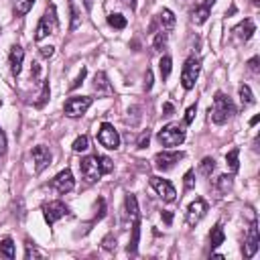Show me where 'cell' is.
<instances>
[{"mask_svg": "<svg viewBox=\"0 0 260 260\" xmlns=\"http://www.w3.org/2000/svg\"><path fill=\"white\" fill-rule=\"evenodd\" d=\"M98 156V162H100V171H102V175H108V173H112V169H114V162L108 158V156H104V154H95Z\"/></svg>", "mask_w": 260, "mask_h": 260, "instance_id": "obj_34", "label": "cell"}, {"mask_svg": "<svg viewBox=\"0 0 260 260\" xmlns=\"http://www.w3.org/2000/svg\"><path fill=\"white\" fill-rule=\"evenodd\" d=\"M195 187V179H193V171H187L185 173V189H193Z\"/></svg>", "mask_w": 260, "mask_h": 260, "instance_id": "obj_40", "label": "cell"}, {"mask_svg": "<svg viewBox=\"0 0 260 260\" xmlns=\"http://www.w3.org/2000/svg\"><path fill=\"white\" fill-rule=\"evenodd\" d=\"M124 205H126V215H128L130 219H136V217H138V201H136V197H134L132 193L126 195Z\"/></svg>", "mask_w": 260, "mask_h": 260, "instance_id": "obj_23", "label": "cell"}, {"mask_svg": "<svg viewBox=\"0 0 260 260\" xmlns=\"http://www.w3.org/2000/svg\"><path fill=\"white\" fill-rule=\"evenodd\" d=\"M57 28V12H55V4H49L45 14L41 16L37 30H35V41L41 43L43 39H47L49 35H53V30Z\"/></svg>", "mask_w": 260, "mask_h": 260, "instance_id": "obj_2", "label": "cell"}, {"mask_svg": "<svg viewBox=\"0 0 260 260\" xmlns=\"http://www.w3.org/2000/svg\"><path fill=\"white\" fill-rule=\"evenodd\" d=\"M102 246L106 248V250H114L116 248V238L110 234V236H106L104 240H102Z\"/></svg>", "mask_w": 260, "mask_h": 260, "instance_id": "obj_38", "label": "cell"}, {"mask_svg": "<svg viewBox=\"0 0 260 260\" xmlns=\"http://www.w3.org/2000/svg\"><path fill=\"white\" fill-rule=\"evenodd\" d=\"M258 120H260V116H254V118L250 120V126H254V124H258Z\"/></svg>", "mask_w": 260, "mask_h": 260, "instance_id": "obj_49", "label": "cell"}, {"mask_svg": "<svg viewBox=\"0 0 260 260\" xmlns=\"http://www.w3.org/2000/svg\"><path fill=\"white\" fill-rule=\"evenodd\" d=\"M148 142H150V130L146 128V130H142V134L138 136L136 146H138V148H146V146H148Z\"/></svg>", "mask_w": 260, "mask_h": 260, "instance_id": "obj_35", "label": "cell"}, {"mask_svg": "<svg viewBox=\"0 0 260 260\" xmlns=\"http://www.w3.org/2000/svg\"><path fill=\"white\" fill-rule=\"evenodd\" d=\"M71 148H73L75 152H83V150H87V148H89V138H87L85 134H81V136H77Z\"/></svg>", "mask_w": 260, "mask_h": 260, "instance_id": "obj_33", "label": "cell"}, {"mask_svg": "<svg viewBox=\"0 0 260 260\" xmlns=\"http://www.w3.org/2000/svg\"><path fill=\"white\" fill-rule=\"evenodd\" d=\"M150 187H152V189L158 193V197H160L162 201H167V203H171V201L177 199V191H175V187H173L167 179L150 177Z\"/></svg>", "mask_w": 260, "mask_h": 260, "instance_id": "obj_10", "label": "cell"}, {"mask_svg": "<svg viewBox=\"0 0 260 260\" xmlns=\"http://www.w3.org/2000/svg\"><path fill=\"white\" fill-rule=\"evenodd\" d=\"M41 57H45V59H49V57H53V53H55V49L53 47H41Z\"/></svg>", "mask_w": 260, "mask_h": 260, "instance_id": "obj_42", "label": "cell"}, {"mask_svg": "<svg viewBox=\"0 0 260 260\" xmlns=\"http://www.w3.org/2000/svg\"><path fill=\"white\" fill-rule=\"evenodd\" d=\"M223 240H225L223 228H221V223H215V225L211 228V232H209V246H211V250L217 248V246H221Z\"/></svg>", "mask_w": 260, "mask_h": 260, "instance_id": "obj_22", "label": "cell"}, {"mask_svg": "<svg viewBox=\"0 0 260 260\" xmlns=\"http://www.w3.org/2000/svg\"><path fill=\"white\" fill-rule=\"evenodd\" d=\"M213 169H215V160H213V156H205V158L201 160V165H199V173H201L203 177H209V175L213 173Z\"/></svg>", "mask_w": 260, "mask_h": 260, "instance_id": "obj_29", "label": "cell"}, {"mask_svg": "<svg viewBox=\"0 0 260 260\" xmlns=\"http://www.w3.org/2000/svg\"><path fill=\"white\" fill-rule=\"evenodd\" d=\"M108 24L114 26V28H118V30H122V28H126L128 20H126V16H122V14H110V16H108Z\"/></svg>", "mask_w": 260, "mask_h": 260, "instance_id": "obj_30", "label": "cell"}, {"mask_svg": "<svg viewBox=\"0 0 260 260\" xmlns=\"http://www.w3.org/2000/svg\"><path fill=\"white\" fill-rule=\"evenodd\" d=\"M85 75H87V69H85V67H83V69H81V71H79V75H77V77H75V79H73V83H71V85H69V89H77V87H79V85H81V83H83V79H85Z\"/></svg>", "mask_w": 260, "mask_h": 260, "instance_id": "obj_37", "label": "cell"}, {"mask_svg": "<svg viewBox=\"0 0 260 260\" xmlns=\"http://www.w3.org/2000/svg\"><path fill=\"white\" fill-rule=\"evenodd\" d=\"M254 30H256L254 20H252V18H246V20H242L238 26H234V28H232V37L236 39V43H246V41H250V39H252Z\"/></svg>", "mask_w": 260, "mask_h": 260, "instance_id": "obj_14", "label": "cell"}, {"mask_svg": "<svg viewBox=\"0 0 260 260\" xmlns=\"http://www.w3.org/2000/svg\"><path fill=\"white\" fill-rule=\"evenodd\" d=\"M41 256H43V254H41V252H39V250H37V248H35V246L30 244V242H26V250H24V258H26V260H30V258H41Z\"/></svg>", "mask_w": 260, "mask_h": 260, "instance_id": "obj_36", "label": "cell"}, {"mask_svg": "<svg viewBox=\"0 0 260 260\" xmlns=\"http://www.w3.org/2000/svg\"><path fill=\"white\" fill-rule=\"evenodd\" d=\"M32 160H35V173H43L49 165H51V150L47 148V146H43V144H39V146H35L32 148Z\"/></svg>", "mask_w": 260, "mask_h": 260, "instance_id": "obj_13", "label": "cell"}, {"mask_svg": "<svg viewBox=\"0 0 260 260\" xmlns=\"http://www.w3.org/2000/svg\"><path fill=\"white\" fill-rule=\"evenodd\" d=\"M240 102H242L244 108L254 104V95H252V89H250L248 85H242V87H240Z\"/></svg>", "mask_w": 260, "mask_h": 260, "instance_id": "obj_31", "label": "cell"}, {"mask_svg": "<svg viewBox=\"0 0 260 260\" xmlns=\"http://www.w3.org/2000/svg\"><path fill=\"white\" fill-rule=\"evenodd\" d=\"M138 240H140V219H132V238L128 242V254H136V248H138Z\"/></svg>", "mask_w": 260, "mask_h": 260, "instance_id": "obj_21", "label": "cell"}, {"mask_svg": "<svg viewBox=\"0 0 260 260\" xmlns=\"http://www.w3.org/2000/svg\"><path fill=\"white\" fill-rule=\"evenodd\" d=\"M6 152V136H4V132H2V128H0V156Z\"/></svg>", "mask_w": 260, "mask_h": 260, "instance_id": "obj_44", "label": "cell"}, {"mask_svg": "<svg viewBox=\"0 0 260 260\" xmlns=\"http://www.w3.org/2000/svg\"><path fill=\"white\" fill-rule=\"evenodd\" d=\"M0 256H4V258H8V260L14 258V242H12L10 238H4V240L0 242Z\"/></svg>", "mask_w": 260, "mask_h": 260, "instance_id": "obj_25", "label": "cell"}, {"mask_svg": "<svg viewBox=\"0 0 260 260\" xmlns=\"http://www.w3.org/2000/svg\"><path fill=\"white\" fill-rule=\"evenodd\" d=\"M22 61H24V49L20 45H12L10 47V55H8V63H10V73L12 77H18L22 71Z\"/></svg>", "mask_w": 260, "mask_h": 260, "instance_id": "obj_16", "label": "cell"}, {"mask_svg": "<svg viewBox=\"0 0 260 260\" xmlns=\"http://www.w3.org/2000/svg\"><path fill=\"white\" fill-rule=\"evenodd\" d=\"M199 69H201V61L197 57H189L183 65V71H181V85L185 89H193L195 87V81L199 77Z\"/></svg>", "mask_w": 260, "mask_h": 260, "instance_id": "obj_5", "label": "cell"}, {"mask_svg": "<svg viewBox=\"0 0 260 260\" xmlns=\"http://www.w3.org/2000/svg\"><path fill=\"white\" fill-rule=\"evenodd\" d=\"M167 39H169V32L167 30H158L154 35V41H152V49L154 51H162L167 47Z\"/></svg>", "mask_w": 260, "mask_h": 260, "instance_id": "obj_28", "label": "cell"}, {"mask_svg": "<svg viewBox=\"0 0 260 260\" xmlns=\"http://www.w3.org/2000/svg\"><path fill=\"white\" fill-rule=\"evenodd\" d=\"M43 215H45V221L49 225H53L57 219L69 215V207L63 203V201H49V203H43Z\"/></svg>", "mask_w": 260, "mask_h": 260, "instance_id": "obj_7", "label": "cell"}, {"mask_svg": "<svg viewBox=\"0 0 260 260\" xmlns=\"http://www.w3.org/2000/svg\"><path fill=\"white\" fill-rule=\"evenodd\" d=\"M83 6H85V10L89 12V10H91V0H83Z\"/></svg>", "mask_w": 260, "mask_h": 260, "instance_id": "obj_48", "label": "cell"}, {"mask_svg": "<svg viewBox=\"0 0 260 260\" xmlns=\"http://www.w3.org/2000/svg\"><path fill=\"white\" fill-rule=\"evenodd\" d=\"M162 219H165L167 223H171V221H173V213H171V211H162Z\"/></svg>", "mask_w": 260, "mask_h": 260, "instance_id": "obj_47", "label": "cell"}, {"mask_svg": "<svg viewBox=\"0 0 260 260\" xmlns=\"http://www.w3.org/2000/svg\"><path fill=\"white\" fill-rule=\"evenodd\" d=\"M69 12H71V24H69V30H75V28L81 24V12H79L75 0H69Z\"/></svg>", "mask_w": 260, "mask_h": 260, "instance_id": "obj_24", "label": "cell"}, {"mask_svg": "<svg viewBox=\"0 0 260 260\" xmlns=\"http://www.w3.org/2000/svg\"><path fill=\"white\" fill-rule=\"evenodd\" d=\"M238 156H240V150H238V148H234V150H230V152L225 154V165L230 167L232 173H236V171L240 169V160H238Z\"/></svg>", "mask_w": 260, "mask_h": 260, "instance_id": "obj_26", "label": "cell"}, {"mask_svg": "<svg viewBox=\"0 0 260 260\" xmlns=\"http://www.w3.org/2000/svg\"><path fill=\"white\" fill-rule=\"evenodd\" d=\"M183 156L185 154L183 152H177V150H162V152H158L154 156V167L158 171H171Z\"/></svg>", "mask_w": 260, "mask_h": 260, "instance_id": "obj_11", "label": "cell"}, {"mask_svg": "<svg viewBox=\"0 0 260 260\" xmlns=\"http://www.w3.org/2000/svg\"><path fill=\"white\" fill-rule=\"evenodd\" d=\"M215 2H217V0H203V4H199V6L191 12V20H193L195 24H203V22L207 20V16H209V12H211V8H213Z\"/></svg>", "mask_w": 260, "mask_h": 260, "instance_id": "obj_18", "label": "cell"}, {"mask_svg": "<svg viewBox=\"0 0 260 260\" xmlns=\"http://www.w3.org/2000/svg\"><path fill=\"white\" fill-rule=\"evenodd\" d=\"M91 85H93V89H95L100 95H112V91H114L104 71H98V73L93 75V83H91Z\"/></svg>", "mask_w": 260, "mask_h": 260, "instance_id": "obj_19", "label": "cell"}, {"mask_svg": "<svg viewBox=\"0 0 260 260\" xmlns=\"http://www.w3.org/2000/svg\"><path fill=\"white\" fill-rule=\"evenodd\" d=\"M258 246H260L258 223H256V219H252V223H250V228H248V234H246V238H244V246H242L244 258H252V256L258 252Z\"/></svg>", "mask_w": 260, "mask_h": 260, "instance_id": "obj_9", "label": "cell"}, {"mask_svg": "<svg viewBox=\"0 0 260 260\" xmlns=\"http://www.w3.org/2000/svg\"><path fill=\"white\" fill-rule=\"evenodd\" d=\"M234 114H236V108H234L232 100H230L225 93L217 91L215 98H213V106L209 108V118H211V122H213V124H225Z\"/></svg>", "mask_w": 260, "mask_h": 260, "instance_id": "obj_1", "label": "cell"}, {"mask_svg": "<svg viewBox=\"0 0 260 260\" xmlns=\"http://www.w3.org/2000/svg\"><path fill=\"white\" fill-rule=\"evenodd\" d=\"M173 110H175V108H173V104H169V102L162 106V112H165V116H171V114H173Z\"/></svg>", "mask_w": 260, "mask_h": 260, "instance_id": "obj_45", "label": "cell"}, {"mask_svg": "<svg viewBox=\"0 0 260 260\" xmlns=\"http://www.w3.org/2000/svg\"><path fill=\"white\" fill-rule=\"evenodd\" d=\"M158 69H160V77H162V79H167V77H169V73H171V69H173V61H171V57H169V55H165V57L160 59Z\"/></svg>", "mask_w": 260, "mask_h": 260, "instance_id": "obj_32", "label": "cell"}, {"mask_svg": "<svg viewBox=\"0 0 260 260\" xmlns=\"http://www.w3.org/2000/svg\"><path fill=\"white\" fill-rule=\"evenodd\" d=\"M122 4H124V6H128L130 10H134V8H136V0H122Z\"/></svg>", "mask_w": 260, "mask_h": 260, "instance_id": "obj_46", "label": "cell"}, {"mask_svg": "<svg viewBox=\"0 0 260 260\" xmlns=\"http://www.w3.org/2000/svg\"><path fill=\"white\" fill-rule=\"evenodd\" d=\"M232 185H234V177H232V175H219V177L215 179L213 189H215L217 195H225V193L232 189Z\"/></svg>", "mask_w": 260, "mask_h": 260, "instance_id": "obj_20", "label": "cell"}, {"mask_svg": "<svg viewBox=\"0 0 260 260\" xmlns=\"http://www.w3.org/2000/svg\"><path fill=\"white\" fill-rule=\"evenodd\" d=\"M205 211H207V203H205L201 197H197V199L191 201L189 207H187V223H189V225L199 223V219L205 215Z\"/></svg>", "mask_w": 260, "mask_h": 260, "instance_id": "obj_15", "label": "cell"}, {"mask_svg": "<svg viewBox=\"0 0 260 260\" xmlns=\"http://www.w3.org/2000/svg\"><path fill=\"white\" fill-rule=\"evenodd\" d=\"M91 102H93V100H91L89 95H73V98H69V100L65 102L63 112H65V116H69V118H81V116L89 110Z\"/></svg>", "mask_w": 260, "mask_h": 260, "instance_id": "obj_4", "label": "cell"}, {"mask_svg": "<svg viewBox=\"0 0 260 260\" xmlns=\"http://www.w3.org/2000/svg\"><path fill=\"white\" fill-rule=\"evenodd\" d=\"M156 24L160 26L158 30H167V32H169V30H171V28L175 26V14H173V12L169 10V8H162V10H160V12L156 14L154 22L150 24V30H154V26H156Z\"/></svg>", "mask_w": 260, "mask_h": 260, "instance_id": "obj_17", "label": "cell"}, {"mask_svg": "<svg viewBox=\"0 0 260 260\" xmlns=\"http://www.w3.org/2000/svg\"><path fill=\"white\" fill-rule=\"evenodd\" d=\"M248 69H250L252 73H258V71H260V67H258V57H252V59L248 61Z\"/></svg>", "mask_w": 260, "mask_h": 260, "instance_id": "obj_41", "label": "cell"}, {"mask_svg": "<svg viewBox=\"0 0 260 260\" xmlns=\"http://www.w3.org/2000/svg\"><path fill=\"white\" fill-rule=\"evenodd\" d=\"M195 114H197V106H189L187 112H185V124H191L193 118H195Z\"/></svg>", "mask_w": 260, "mask_h": 260, "instance_id": "obj_39", "label": "cell"}, {"mask_svg": "<svg viewBox=\"0 0 260 260\" xmlns=\"http://www.w3.org/2000/svg\"><path fill=\"white\" fill-rule=\"evenodd\" d=\"M144 87H146V91L152 87V71H150V69H148L146 75H144Z\"/></svg>", "mask_w": 260, "mask_h": 260, "instance_id": "obj_43", "label": "cell"}, {"mask_svg": "<svg viewBox=\"0 0 260 260\" xmlns=\"http://www.w3.org/2000/svg\"><path fill=\"white\" fill-rule=\"evenodd\" d=\"M98 140H100V144L106 146L108 150H116V148L120 146V134H118V130H116L112 124H108V122H104V124L100 126Z\"/></svg>", "mask_w": 260, "mask_h": 260, "instance_id": "obj_6", "label": "cell"}, {"mask_svg": "<svg viewBox=\"0 0 260 260\" xmlns=\"http://www.w3.org/2000/svg\"><path fill=\"white\" fill-rule=\"evenodd\" d=\"M51 187L57 191V193H69L73 187H75V179H73V173L69 169H63L61 173L55 175V179L51 181Z\"/></svg>", "mask_w": 260, "mask_h": 260, "instance_id": "obj_12", "label": "cell"}, {"mask_svg": "<svg viewBox=\"0 0 260 260\" xmlns=\"http://www.w3.org/2000/svg\"><path fill=\"white\" fill-rule=\"evenodd\" d=\"M79 171H81V177H83L87 183H95V181H100V177H102L98 156H83L81 162H79Z\"/></svg>", "mask_w": 260, "mask_h": 260, "instance_id": "obj_8", "label": "cell"}, {"mask_svg": "<svg viewBox=\"0 0 260 260\" xmlns=\"http://www.w3.org/2000/svg\"><path fill=\"white\" fill-rule=\"evenodd\" d=\"M32 4H35V0H14V14L24 16L32 8Z\"/></svg>", "mask_w": 260, "mask_h": 260, "instance_id": "obj_27", "label": "cell"}, {"mask_svg": "<svg viewBox=\"0 0 260 260\" xmlns=\"http://www.w3.org/2000/svg\"><path fill=\"white\" fill-rule=\"evenodd\" d=\"M156 138H158V142L162 146H169V148L171 146H179L185 140V128L181 124H177V122H171V124L162 126V130L156 134Z\"/></svg>", "mask_w": 260, "mask_h": 260, "instance_id": "obj_3", "label": "cell"}]
</instances>
